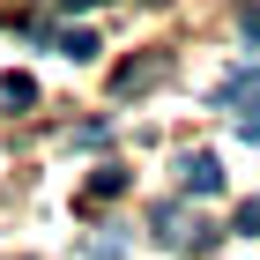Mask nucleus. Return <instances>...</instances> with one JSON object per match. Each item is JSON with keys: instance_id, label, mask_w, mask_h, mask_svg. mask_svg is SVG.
Here are the masks:
<instances>
[{"instance_id": "nucleus-1", "label": "nucleus", "mask_w": 260, "mask_h": 260, "mask_svg": "<svg viewBox=\"0 0 260 260\" xmlns=\"http://www.w3.org/2000/svg\"><path fill=\"white\" fill-rule=\"evenodd\" d=\"M253 104H260V60H245L216 82V112H253Z\"/></svg>"}, {"instance_id": "nucleus-2", "label": "nucleus", "mask_w": 260, "mask_h": 260, "mask_svg": "<svg viewBox=\"0 0 260 260\" xmlns=\"http://www.w3.org/2000/svg\"><path fill=\"white\" fill-rule=\"evenodd\" d=\"M156 75H164V52H141V60H126L119 75H112V97H134V89H149Z\"/></svg>"}, {"instance_id": "nucleus-3", "label": "nucleus", "mask_w": 260, "mask_h": 260, "mask_svg": "<svg viewBox=\"0 0 260 260\" xmlns=\"http://www.w3.org/2000/svg\"><path fill=\"white\" fill-rule=\"evenodd\" d=\"M179 179H186V193H216V186H223V164L208 156V149H193V156L179 164Z\"/></svg>"}, {"instance_id": "nucleus-4", "label": "nucleus", "mask_w": 260, "mask_h": 260, "mask_svg": "<svg viewBox=\"0 0 260 260\" xmlns=\"http://www.w3.org/2000/svg\"><path fill=\"white\" fill-rule=\"evenodd\" d=\"M60 52H67V60H89V52H97V38H89V30H60Z\"/></svg>"}, {"instance_id": "nucleus-5", "label": "nucleus", "mask_w": 260, "mask_h": 260, "mask_svg": "<svg viewBox=\"0 0 260 260\" xmlns=\"http://www.w3.org/2000/svg\"><path fill=\"white\" fill-rule=\"evenodd\" d=\"M30 97H38V89H30V75H8V82H0V104H15V112H22Z\"/></svg>"}, {"instance_id": "nucleus-6", "label": "nucleus", "mask_w": 260, "mask_h": 260, "mask_svg": "<svg viewBox=\"0 0 260 260\" xmlns=\"http://www.w3.org/2000/svg\"><path fill=\"white\" fill-rule=\"evenodd\" d=\"M231 231H238V238H260V201H245L238 216H231Z\"/></svg>"}, {"instance_id": "nucleus-7", "label": "nucleus", "mask_w": 260, "mask_h": 260, "mask_svg": "<svg viewBox=\"0 0 260 260\" xmlns=\"http://www.w3.org/2000/svg\"><path fill=\"white\" fill-rule=\"evenodd\" d=\"M97 193H126V171H97V179H89V201Z\"/></svg>"}, {"instance_id": "nucleus-8", "label": "nucleus", "mask_w": 260, "mask_h": 260, "mask_svg": "<svg viewBox=\"0 0 260 260\" xmlns=\"http://www.w3.org/2000/svg\"><path fill=\"white\" fill-rule=\"evenodd\" d=\"M238 30H245V38L260 45V0H253V8H238Z\"/></svg>"}, {"instance_id": "nucleus-9", "label": "nucleus", "mask_w": 260, "mask_h": 260, "mask_svg": "<svg viewBox=\"0 0 260 260\" xmlns=\"http://www.w3.org/2000/svg\"><path fill=\"white\" fill-rule=\"evenodd\" d=\"M60 8H97V0H60Z\"/></svg>"}]
</instances>
